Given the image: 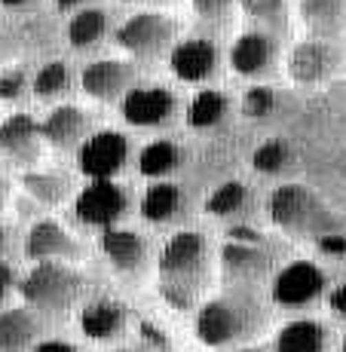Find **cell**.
<instances>
[{"instance_id":"cell-31","label":"cell","mask_w":346,"mask_h":352,"mask_svg":"<svg viewBox=\"0 0 346 352\" xmlns=\"http://www.w3.org/2000/svg\"><path fill=\"white\" fill-rule=\"evenodd\" d=\"M288 157H291L288 144L279 141V138H270L255 151L252 166L257 168V172H263V175H276V172H282V168L288 166Z\"/></svg>"},{"instance_id":"cell-39","label":"cell","mask_w":346,"mask_h":352,"mask_svg":"<svg viewBox=\"0 0 346 352\" xmlns=\"http://www.w3.org/2000/svg\"><path fill=\"white\" fill-rule=\"evenodd\" d=\"M227 236L230 239H239V242H261V236H257L255 230H246V227H233Z\"/></svg>"},{"instance_id":"cell-44","label":"cell","mask_w":346,"mask_h":352,"mask_svg":"<svg viewBox=\"0 0 346 352\" xmlns=\"http://www.w3.org/2000/svg\"><path fill=\"white\" fill-rule=\"evenodd\" d=\"M3 199H6V184L0 181V206H3Z\"/></svg>"},{"instance_id":"cell-27","label":"cell","mask_w":346,"mask_h":352,"mask_svg":"<svg viewBox=\"0 0 346 352\" xmlns=\"http://www.w3.org/2000/svg\"><path fill=\"white\" fill-rule=\"evenodd\" d=\"M71 67H67L65 62H46L43 67H40L37 74H34L31 80V89L37 98H62L67 89H71Z\"/></svg>"},{"instance_id":"cell-1","label":"cell","mask_w":346,"mask_h":352,"mask_svg":"<svg viewBox=\"0 0 346 352\" xmlns=\"http://www.w3.org/2000/svg\"><path fill=\"white\" fill-rule=\"evenodd\" d=\"M206 267V236L196 230H181L169 236L160 252V288L172 307L187 309L199 288V273Z\"/></svg>"},{"instance_id":"cell-2","label":"cell","mask_w":346,"mask_h":352,"mask_svg":"<svg viewBox=\"0 0 346 352\" xmlns=\"http://www.w3.org/2000/svg\"><path fill=\"white\" fill-rule=\"evenodd\" d=\"M267 214L282 233L301 236V239H318L337 227L334 214L328 212L318 196L303 184H282L267 196Z\"/></svg>"},{"instance_id":"cell-11","label":"cell","mask_w":346,"mask_h":352,"mask_svg":"<svg viewBox=\"0 0 346 352\" xmlns=\"http://www.w3.org/2000/svg\"><path fill=\"white\" fill-rule=\"evenodd\" d=\"M80 86L95 101H117L135 86V67L120 58H98L83 67Z\"/></svg>"},{"instance_id":"cell-16","label":"cell","mask_w":346,"mask_h":352,"mask_svg":"<svg viewBox=\"0 0 346 352\" xmlns=\"http://www.w3.org/2000/svg\"><path fill=\"white\" fill-rule=\"evenodd\" d=\"M77 324L89 340H113L126 328V307L120 300L101 297V300H92L80 309Z\"/></svg>"},{"instance_id":"cell-25","label":"cell","mask_w":346,"mask_h":352,"mask_svg":"<svg viewBox=\"0 0 346 352\" xmlns=\"http://www.w3.org/2000/svg\"><path fill=\"white\" fill-rule=\"evenodd\" d=\"M227 111H230V98L221 89H199L187 104V126L212 129L227 117Z\"/></svg>"},{"instance_id":"cell-14","label":"cell","mask_w":346,"mask_h":352,"mask_svg":"<svg viewBox=\"0 0 346 352\" xmlns=\"http://www.w3.org/2000/svg\"><path fill=\"white\" fill-rule=\"evenodd\" d=\"M40 144L43 132L40 123L28 113H12L0 123V153L16 166H31L40 160Z\"/></svg>"},{"instance_id":"cell-20","label":"cell","mask_w":346,"mask_h":352,"mask_svg":"<svg viewBox=\"0 0 346 352\" xmlns=\"http://www.w3.org/2000/svg\"><path fill=\"white\" fill-rule=\"evenodd\" d=\"M43 141L52 147H74L83 141L86 135V113L74 104H58L46 113V120L40 123Z\"/></svg>"},{"instance_id":"cell-15","label":"cell","mask_w":346,"mask_h":352,"mask_svg":"<svg viewBox=\"0 0 346 352\" xmlns=\"http://www.w3.org/2000/svg\"><path fill=\"white\" fill-rule=\"evenodd\" d=\"M25 254L31 261H74V257H80V245L58 221L43 218L28 230Z\"/></svg>"},{"instance_id":"cell-45","label":"cell","mask_w":346,"mask_h":352,"mask_svg":"<svg viewBox=\"0 0 346 352\" xmlns=\"http://www.w3.org/2000/svg\"><path fill=\"white\" fill-rule=\"evenodd\" d=\"M123 3H153V0H123Z\"/></svg>"},{"instance_id":"cell-43","label":"cell","mask_w":346,"mask_h":352,"mask_svg":"<svg viewBox=\"0 0 346 352\" xmlns=\"http://www.w3.org/2000/svg\"><path fill=\"white\" fill-rule=\"evenodd\" d=\"M3 248H6V230L0 227V252H3Z\"/></svg>"},{"instance_id":"cell-26","label":"cell","mask_w":346,"mask_h":352,"mask_svg":"<svg viewBox=\"0 0 346 352\" xmlns=\"http://www.w3.org/2000/svg\"><path fill=\"white\" fill-rule=\"evenodd\" d=\"M181 166V147L175 141H151L138 153V172L144 178H166Z\"/></svg>"},{"instance_id":"cell-7","label":"cell","mask_w":346,"mask_h":352,"mask_svg":"<svg viewBox=\"0 0 346 352\" xmlns=\"http://www.w3.org/2000/svg\"><path fill=\"white\" fill-rule=\"evenodd\" d=\"M129 160V138L117 129H101L80 141L77 162L86 178H113Z\"/></svg>"},{"instance_id":"cell-6","label":"cell","mask_w":346,"mask_h":352,"mask_svg":"<svg viewBox=\"0 0 346 352\" xmlns=\"http://www.w3.org/2000/svg\"><path fill=\"white\" fill-rule=\"evenodd\" d=\"M129 208V196L113 178H89L74 199V214L86 227H113Z\"/></svg>"},{"instance_id":"cell-24","label":"cell","mask_w":346,"mask_h":352,"mask_svg":"<svg viewBox=\"0 0 346 352\" xmlns=\"http://www.w3.org/2000/svg\"><path fill=\"white\" fill-rule=\"evenodd\" d=\"M181 202H184V196H181L178 184H172V181H157V184H151L141 193L138 212H141V218L151 221V224H166V221H172L175 214L181 212Z\"/></svg>"},{"instance_id":"cell-21","label":"cell","mask_w":346,"mask_h":352,"mask_svg":"<svg viewBox=\"0 0 346 352\" xmlns=\"http://www.w3.org/2000/svg\"><path fill=\"white\" fill-rule=\"evenodd\" d=\"M40 337V322L31 309L16 307L0 313V352H28Z\"/></svg>"},{"instance_id":"cell-40","label":"cell","mask_w":346,"mask_h":352,"mask_svg":"<svg viewBox=\"0 0 346 352\" xmlns=\"http://www.w3.org/2000/svg\"><path fill=\"white\" fill-rule=\"evenodd\" d=\"M52 3L65 12H77V10H83V6H89L92 0H52Z\"/></svg>"},{"instance_id":"cell-10","label":"cell","mask_w":346,"mask_h":352,"mask_svg":"<svg viewBox=\"0 0 346 352\" xmlns=\"http://www.w3.org/2000/svg\"><path fill=\"white\" fill-rule=\"evenodd\" d=\"M337 67V52L328 40L322 37H310L303 43L291 46L288 58H285V71L294 83H303V86H313V83H322L334 74Z\"/></svg>"},{"instance_id":"cell-42","label":"cell","mask_w":346,"mask_h":352,"mask_svg":"<svg viewBox=\"0 0 346 352\" xmlns=\"http://www.w3.org/2000/svg\"><path fill=\"white\" fill-rule=\"evenodd\" d=\"M233 352H270V349H263V346H242V349H233Z\"/></svg>"},{"instance_id":"cell-18","label":"cell","mask_w":346,"mask_h":352,"mask_svg":"<svg viewBox=\"0 0 346 352\" xmlns=\"http://www.w3.org/2000/svg\"><path fill=\"white\" fill-rule=\"evenodd\" d=\"M297 12L310 37L334 40L346 28V0H297Z\"/></svg>"},{"instance_id":"cell-9","label":"cell","mask_w":346,"mask_h":352,"mask_svg":"<svg viewBox=\"0 0 346 352\" xmlns=\"http://www.w3.org/2000/svg\"><path fill=\"white\" fill-rule=\"evenodd\" d=\"M325 291V273L313 261H291L276 273L273 300L279 307H307Z\"/></svg>"},{"instance_id":"cell-3","label":"cell","mask_w":346,"mask_h":352,"mask_svg":"<svg viewBox=\"0 0 346 352\" xmlns=\"http://www.w3.org/2000/svg\"><path fill=\"white\" fill-rule=\"evenodd\" d=\"M80 291V276L62 261H37L19 282V294L40 313H65Z\"/></svg>"},{"instance_id":"cell-47","label":"cell","mask_w":346,"mask_h":352,"mask_svg":"<svg viewBox=\"0 0 346 352\" xmlns=\"http://www.w3.org/2000/svg\"><path fill=\"white\" fill-rule=\"evenodd\" d=\"M343 352H346V340H343Z\"/></svg>"},{"instance_id":"cell-19","label":"cell","mask_w":346,"mask_h":352,"mask_svg":"<svg viewBox=\"0 0 346 352\" xmlns=\"http://www.w3.org/2000/svg\"><path fill=\"white\" fill-rule=\"evenodd\" d=\"M101 252L107 254V261L120 270V273H135L141 270L147 254V245L135 230H120V227H107L101 236Z\"/></svg>"},{"instance_id":"cell-30","label":"cell","mask_w":346,"mask_h":352,"mask_svg":"<svg viewBox=\"0 0 346 352\" xmlns=\"http://www.w3.org/2000/svg\"><path fill=\"white\" fill-rule=\"evenodd\" d=\"M246 16L255 25H261L263 31H279L285 28L288 19V0H239Z\"/></svg>"},{"instance_id":"cell-12","label":"cell","mask_w":346,"mask_h":352,"mask_svg":"<svg viewBox=\"0 0 346 352\" xmlns=\"http://www.w3.org/2000/svg\"><path fill=\"white\" fill-rule=\"evenodd\" d=\"M169 67L181 83H206L218 71V46L206 37H187L172 46Z\"/></svg>"},{"instance_id":"cell-41","label":"cell","mask_w":346,"mask_h":352,"mask_svg":"<svg viewBox=\"0 0 346 352\" xmlns=\"http://www.w3.org/2000/svg\"><path fill=\"white\" fill-rule=\"evenodd\" d=\"M34 3H37V0H0L3 10H31Z\"/></svg>"},{"instance_id":"cell-4","label":"cell","mask_w":346,"mask_h":352,"mask_svg":"<svg viewBox=\"0 0 346 352\" xmlns=\"http://www.w3.org/2000/svg\"><path fill=\"white\" fill-rule=\"evenodd\" d=\"M178 22L160 10H141L129 16L117 28V43L135 58H157L166 50H172Z\"/></svg>"},{"instance_id":"cell-22","label":"cell","mask_w":346,"mask_h":352,"mask_svg":"<svg viewBox=\"0 0 346 352\" xmlns=\"http://www.w3.org/2000/svg\"><path fill=\"white\" fill-rule=\"evenodd\" d=\"M107 28H111L107 10H101V6H83L67 22V43L74 50H92L95 43H101L107 37Z\"/></svg>"},{"instance_id":"cell-8","label":"cell","mask_w":346,"mask_h":352,"mask_svg":"<svg viewBox=\"0 0 346 352\" xmlns=\"http://www.w3.org/2000/svg\"><path fill=\"white\" fill-rule=\"evenodd\" d=\"M178 98L166 86H132L123 98H120V113L129 126H162L166 120H172Z\"/></svg>"},{"instance_id":"cell-34","label":"cell","mask_w":346,"mask_h":352,"mask_svg":"<svg viewBox=\"0 0 346 352\" xmlns=\"http://www.w3.org/2000/svg\"><path fill=\"white\" fill-rule=\"evenodd\" d=\"M239 3V0H190V6H193V12L199 19H206V22H215V19H224L233 6Z\"/></svg>"},{"instance_id":"cell-36","label":"cell","mask_w":346,"mask_h":352,"mask_svg":"<svg viewBox=\"0 0 346 352\" xmlns=\"http://www.w3.org/2000/svg\"><path fill=\"white\" fill-rule=\"evenodd\" d=\"M16 288V270L6 261H0V300H6V294Z\"/></svg>"},{"instance_id":"cell-5","label":"cell","mask_w":346,"mask_h":352,"mask_svg":"<svg viewBox=\"0 0 346 352\" xmlns=\"http://www.w3.org/2000/svg\"><path fill=\"white\" fill-rule=\"evenodd\" d=\"M248 316H252V309L246 303L233 300V297H215L199 307L193 331L206 346H227L248 331V324H252Z\"/></svg>"},{"instance_id":"cell-33","label":"cell","mask_w":346,"mask_h":352,"mask_svg":"<svg viewBox=\"0 0 346 352\" xmlns=\"http://www.w3.org/2000/svg\"><path fill=\"white\" fill-rule=\"evenodd\" d=\"M28 89V74L25 67H6L0 71V101H19Z\"/></svg>"},{"instance_id":"cell-23","label":"cell","mask_w":346,"mask_h":352,"mask_svg":"<svg viewBox=\"0 0 346 352\" xmlns=\"http://www.w3.org/2000/svg\"><path fill=\"white\" fill-rule=\"evenodd\" d=\"M325 324L316 319H294L276 334V352H325Z\"/></svg>"},{"instance_id":"cell-32","label":"cell","mask_w":346,"mask_h":352,"mask_svg":"<svg viewBox=\"0 0 346 352\" xmlns=\"http://www.w3.org/2000/svg\"><path fill=\"white\" fill-rule=\"evenodd\" d=\"M276 104V92L270 86L257 83V86H248L246 96H242V113L248 120H263Z\"/></svg>"},{"instance_id":"cell-17","label":"cell","mask_w":346,"mask_h":352,"mask_svg":"<svg viewBox=\"0 0 346 352\" xmlns=\"http://www.w3.org/2000/svg\"><path fill=\"white\" fill-rule=\"evenodd\" d=\"M221 263H224V273L239 282L263 279L270 270V257L261 248V242H239V239H230L221 248Z\"/></svg>"},{"instance_id":"cell-13","label":"cell","mask_w":346,"mask_h":352,"mask_svg":"<svg viewBox=\"0 0 346 352\" xmlns=\"http://www.w3.org/2000/svg\"><path fill=\"white\" fill-rule=\"evenodd\" d=\"M276 56H279V46L270 37V31H246L230 46V67L239 77H263L267 71H273Z\"/></svg>"},{"instance_id":"cell-35","label":"cell","mask_w":346,"mask_h":352,"mask_svg":"<svg viewBox=\"0 0 346 352\" xmlns=\"http://www.w3.org/2000/svg\"><path fill=\"white\" fill-rule=\"evenodd\" d=\"M318 252L325 254H346V233H337V230H331V233L318 236Z\"/></svg>"},{"instance_id":"cell-28","label":"cell","mask_w":346,"mask_h":352,"mask_svg":"<svg viewBox=\"0 0 346 352\" xmlns=\"http://www.w3.org/2000/svg\"><path fill=\"white\" fill-rule=\"evenodd\" d=\"M246 199H248V190L242 181H224V184H218L208 193L206 212L215 214V218H230V214H236L246 206Z\"/></svg>"},{"instance_id":"cell-37","label":"cell","mask_w":346,"mask_h":352,"mask_svg":"<svg viewBox=\"0 0 346 352\" xmlns=\"http://www.w3.org/2000/svg\"><path fill=\"white\" fill-rule=\"evenodd\" d=\"M31 352H77V346L67 340H40V343H34Z\"/></svg>"},{"instance_id":"cell-38","label":"cell","mask_w":346,"mask_h":352,"mask_svg":"<svg viewBox=\"0 0 346 352\" xmlns=\"http://www.w3.org/2000/svg\"><path fill=\"white\" fill-rule=\"evenodd\" d=\"M328 303H331V309H334L337 316H343L346 319V285H337L334 291H331Z\"/></svg>"},{"instance_id":"cell-29","label":"cell","mask_w":346,"mask_h":352,"mask_svg":"<svg viewBox=\"0 0 346 352\" xmlns=\"http://www.w3.org/2000/svg\"><path fill=\"white\" fill-rule=\"evenodd\" d=\"M22 187L34 199L46 202V206H56L67 193V178L58 172H28V175H22Z\"/></svg>"},{"instance_id":"cell-46","label":"cell","mask_w":346,"mask_h":352,"mask_svg":"<svg viewBox=\"0 0 346 352\" xmlns=\"http://www.w3.org/2000/svg\"><path fill=\"white\" fill-rule=\"evenodd\" d=\"M111 352H126V349H111Z\"/></svg>"}]
</instances>
